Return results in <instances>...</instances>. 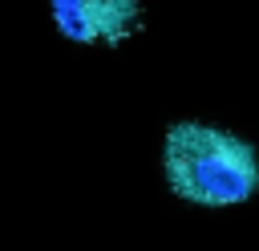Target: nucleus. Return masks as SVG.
<instances>
[{"label": "nucleus", "instance_id": "1", "mask_svg": "<svg viewBox=\"0 0 259 251\" xmlns=\"http://www.w3.org/2000/svg\"><path fill=\"white\" fill-rule=\"evenodd\" d=\"M162 174L194 206H239L259 190V154L243 134L186 117L162 138Z\"/></svg>", "mask_w": 259, "mask_h": 251}, {"label": "nucleus", "instance_id": "2", "mask_svg": "<svg viewBox=\"0 0 259 251\" xmlns=\"http://www.w3.org/2000/svg\"><path fill=\"white\" fill-rule=\"evenodd\" d=\"M49 12L73 45H121L146 24L142 0H49Z\"/></svg>", "mask_w": 259, "mask_h": 251}]
</instances>
